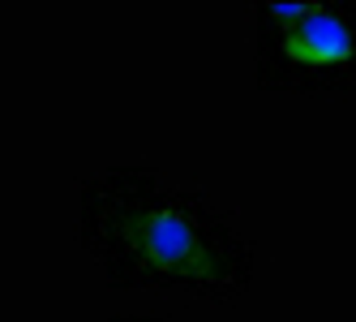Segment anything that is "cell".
Returning a JSON list of instances; mask_svg holds the SVG:
<instances>
[{
  "label": "cell",
  "mask_w": 356,
  "mask_h": 322,
  "mask_svg": "<svg viewBox=\"0 0 356 322\" xmlns=\"http://www.w3.org/2000/svg\"><path fill=\"white\" fill-rule=\"evenodd\" d=\"M124 245L134 250L155 271H172V275H189V280H215V258L207 250V241L197 236L193 219L176 207H150L138 211L120 224Z\"/></svg>",
  "instance_id": "6da1fadb"
},
{
  "label": "cell",
  "mask_w": 356,
  "mask_h": 322,
  "mask_svg": "<svg viewBox=\"0 0 356 322\" xmlns=\"http://www.w3.org/2000/svg\"><path fill=\"white\" fill-rule=\"evenodd\" d=\"M266 13L279 17L284 52L296 65H343L352 56V31L322 5L292 0V5H266Z\"/></svg>",
  "instance_id": "7a4b0ae2"
}]
</instances>
